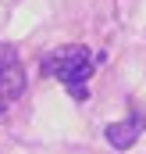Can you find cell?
<instances>
[{
    "label": "cell",
    "mask_w": 146,
    "mask_h": 154,
    "mask_svg": "<svg viewBox=\"0 0 146 154\" xmlns=\"http://www.w3.org/2000/svg\"><path fill=\"white\" fill-rule=\"evenodd\" d=\"M104 57H107V54H93L86 43H64V47H54L50 54H43L39 68H43L46 79H57V82H64L68 90H78V86H86V82L93 79L96 65H100Z\"/></svg>",
    "instance_id": "1"
},
{
    "label": "cell",
    "mask_w": 146,
    "mask_h": 154,
    "mask_svg": "<svg viewBox=\"0 0 146 154\" xmlns=\"http://www.w3.org/2000/svg\"><path fill=\"white\" fill-rule=\"evenodd\" d=\"M25 68H22V57L11 43H0V115L7 111V104H14L22 93H25Z\"/></svg>",
    "instance_id": "2"
},
{
    "label": "cell",
    "mask_w": 146,
    "mask_h": 154,
    "mask_svg": "<svg viewBox=\"0 0 146 154\" xmlns=\"http://www.w3.org/2000/svg\"><path fill=\"white\" fill-rule=\"evenodd\" d=\"M143 129H146L143 115H128V118H121V122L104 125V136H107V143L114 151H128V147H136V140L143 136Z\"/></svg>",
    "instance_id": "3"
}]
</instances>
